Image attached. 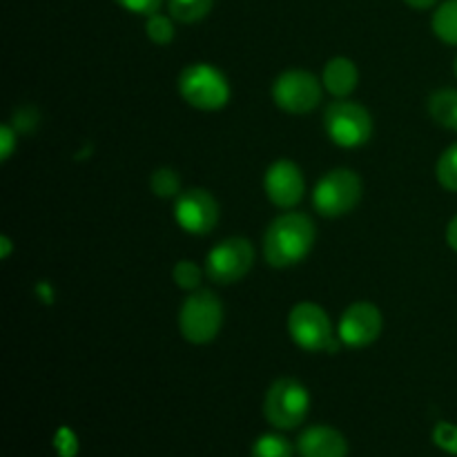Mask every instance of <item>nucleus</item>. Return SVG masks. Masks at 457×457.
<instances>
[{
	"instance_id": "obj_22",
	"label": "nucleus",
	"mask_w": 457,
	"mask_h": 457,
	"mask_svg": "<svg viewBox=\"0 0 457 457\" xmlns=\"http://www.w3.org/2000/svg\"><path fill=\"white\" fill-rule=\"evenodd\" d=\"M253 457H293V445L277 433H266L253 445Z\"/></svg>"
},
{
	"instance_id": "obj_13",
	"label": "nucleus",
	"mask_w": 457,
	"mask_h": 457,
	"mask_svg": "<svg viewBox=\"0 0 457 457\" xmlns=\"http://www.w3.org/2000/svg\"><path fill=\"white\" fill-rule=\"evenodd\" d=\"M297 451L302 457H346L348 445L337 428L317 424L299 436Z\"/></svg>"
},
{
	"instance_id": "obj_3",
	"label": "nucleus",
	"mask_w": 457,
	"mask_h": 457,
	"mask_svg": "<svg viewBox=\"0 0 457 457\" xmlns=\"http://www.w3.org/2000/svg\"><path fill=\"white\" fill-rule=\"evenodd\" d=\"M223 303L212 290H195L187 295L179 311V330L187 344L205 346L214 342L223 326Z\"/></svg>"
},
{
	"instance_id": "obj_14",
	"label": "nucleus",
	"mask_w": 457,
	"mask_h": 457,
	"mask_svg": "<svg viewBox=\"0 0 457 457\" xmlns=\"http://www.w3.org/2000/svg\"><path fill=\"white\" fill-rule=\"evenodd\" d=\"M321 83L328 94L335 98L351 96L360 83V70L355 62L346 56H335L326 62L324 71H321Z\"/></svg>"
},
{
	"instance_id": "obj_18",
	"label": "nucleus",
	"mask_w": 457,
	"mask_h": 457,
	"mask_svg": "<svg viewBox=\"0 0 457 457\" xmlns=\"http://www.w3.org/2000/svg\"><path fill=\"white\" fill-rule=\"evenodd\" d=\"M150 190L159 199H177L181 195V177L172 168H156L150 177Z\"/></svg>"
},
{
	"instance_id": "obj_26",
	"label": "nucleus",
	"mask_w": 457,
	"mask_h": 457,
	"mask_svg": "<svg viewBox=\"0 0 457 457\" xmlns=\"http://www.w3.org/2000/svg\"><path fill=\"white\" fill-rule=\"evenodd\" d=\"M16 137L18 132L12 125H3V128H0V154H3L0 159L3 161H7L9 156H12L13 147H16Z\"/></svg>"
},
{
	"instance_id": "obj_7",
	"label": "nucleus",
	"mask_w": 457,
	"mask_h": 457,
	"mask_svg": "<svg viewBox=\"0 0 457 457\" xmlns=\"http://www.w3.org/2000/svg\"><path fill=\"white\" fill-rule=\"evenodd\" d=\"M288 335L306 353H328L337 335L328 312L315 302H299L288 315Z\"/></svg>"
},
{
	"instance_id": "obj_28",
	"label": "nucleus",
	"mask_w": 457,
	"mask_h": 457,
	"mask_svg": "<svg viewBox=\"0 0 457 457\" xmlns=\"http://www.w3.org/2000/svg\"><path fill=\"white\" fill-rule=\"evenodd\" d=\"M406 4H409L411 9H420V12H422V9H431L433 4H437V0H404Z\"/></svg>"
},
{
	"instance_id": "obj_2",
	"label": "nucleus",
	"mask_w": 457,
	"mask_h": 457,
	"mask_svg": "<svg viewBox=\"0 0 457 457\" xmlns=\"http://www.w3.org/2000/svg\"><path fill=\"white\" fill-rule=\"evenodd\" d=\"M179 94L190 107L201 112H219L230 101V83L219 67L210 62H192L179 74Z\"/></svg>"
},
{
	"instance_id": "obj_17",
	"label": "nucleus",
	"mask_w": 457,
	"mask_h": 457,
	"mask_svg": "<svg viewBox=\"0 0 457 457\" xmlns=\"http://www.w3.org/2000/svg\"><path fill=\"white\" fill-rule=\"evenodd\" d=\"M214 7V0H168L170 16L174 21L183 22V25H192V22L204 21Z\"/></svg>"
},
{
	"instance_id": "obj_11",
	"label": "nucleus",
	"mask_w": 457,
	"mask_h": 457,
	"mask_svg": "<svg viewBox=\"0 0 457 457\" xmlns=\"http://www.w3.org/2000/svg\"><path fill=\"white\" fill-rule=\"evenodd\" d=\"M382 328V311L370 302H355L344 311L337 326V337L346 348H366L378 342Z\"/></svg>"
},
{
	"instance_id": "obj_10",
	"label": "nucleus",
	"mask_w": 457,
	"mask_h": 457,
	"mask_svg": "<svg viewBox=\"0 0 457 457\" xmlns=\"http://www.w3.org/2000/svg\"><path fill=\"white\" fill-rule=\"evenodd\" d=\"M174 221L187 235H210L219 223L217 199L204 187L183 190L174 199Z\"/></svg>"
},
{
	"instance_id": "obj_19",
	"label": "nucleus",
	"mask_w": 457,
	"mask_h": 457,
	"mask_svg": "<svg viewBox=\"0 0 457 457\" xmlns=\"http://www.w3.org/2000/svg\"><path fill=\"white\" fill-rule=\"evenodd\" d=\"M436 177L445 190L457 192V143L446 147L442 156L437 159Z\"/></svg>"
},
{
	"instance_id": "obj_16",
	"label": "nucleus",
	"mask_w": 457,
	"mask_h": 457,
	"mask_svg": "<svg viewBox=\"0 0 457 457\" xmlns=\"http://www.w3.org/2000/svg\"><path fill=\"white\" fill-rule=\"evenodd\" d=\"M433 34L446 45L457 47V0H445L433 13Z\"/></svg>"
},
{
	"instance_id": "obj_5",
	"label": "nucleus",
	"mask_w": 457,
	"mask_h": 457,
	"mask_svg": "<svg viewBox=\"0 0 457 457\" xmlns=\"http://www.w3.org/2000/svg\"><path fill=\"white\" fill-rule=\"evenodd\" d=\"M361 192L364 186L360 174L348 168H335L317 181L312 190V205L326 219L346 217L360 205Z\"/></svg>"
},
{
	"instance_id": "obj_9",
	"label": "nucleus",
	"mask_w": 457,
	"mask_h": 457,
	"mask_svg": "<svg viewBox=\"0 0 457 457\" xmlns=\"http://www.w3.org/2000/svg\"><path fill=\"white\" fill-rule=\"evenodd\" d=\"M254 266V248L244 237H228L219 241L205 257V275L219 286L237 284Z\"/></svg>"
},
{
	"instance_id": "obj_4",
	"label": "nucleus",
	"mask_w": 457,
	"mask_h": 457,
	"mask_svg": "<svg viewBox=\"0 0 457 457\" xmlns=\"http://www.w3.org/2000/svg\"><path fill=\"white\" fill-rule=\"evenodd\" d=\"M324 132L337 147L355 150L373 137V116L360 103L337 98L324 110Z\"/></svg>"
},
{
	"instance_id": "obj_20",
	"label": "nucleus",
	"mask_w": 457,
	"mask_h": 457,
	"mask_svg": "<svg viewBox=\"0 0 457 457\" xmlns=\"http://www.w3.org/2000/svg\"><path fill=\"white\" fill-rule=\"evenodd\" d=\"M201 279H204V270H201L195 262H190V259H181V262L174 263L172 281L177 288L187 290V293H195V290H199Z\"/></svg>"
},
{
	"instance_id": "obj_1",
	"label": "nucleus",
	"mask_w": 457,
	"mask_h": 457,
	"mask_svg": "<svg viewBox=\"0 0 457 457\" xmlns=\"http://www.w3.org/2000/svg\"><path fill=\"white\" fill-rule=\"evenodd\" d=\"M317 239L312 219L303 212L286 210L263 232V259L272 268H293L311 254Z\"/></svg>"
},
{
	"instance_id": "obj_25",
	"label": "nucleus",
	"mask_w": 457,
	"mask_h": 457,
	"mask_svg": "<svg viewBox=\"0 0 457 457\" xmlns=\"http://www.w3.org/2000/svg\"><path fill=\"white\" fill-rule=\"evenodd\" d=\"M54 446H56V451L61 453V457H74L76 451H79V442H76L74 431H70V428H61V431L56 433V437H54Z\"/></svg>"
},
{
	"instance_id": "obj_12",
	"label": "nucleus",
	"mask_w": 457,
	"mask_h": 457,
	"mask_svg": "<svg viewBox=\"0 0 457 457\" xmlns=\"http://www.w3.org/2000/svg\"><path fill=\"white\" fill-rule=\"evenodd\" d=\"M263 192L277 208H297L306 195V179H303L302 168L290 159L275 161L263 174Z\"/></svg>"
},
{
	"instance_id": "obj_23",
	"label": "nucleus",
	"mask_w": 457,
	"mask_h": 457,
	"mask_svg": "<svg viewBox=\"0 0 457 457\" xmlns=\"http://www.w3.org/2000/svg\"><path fill=\"white\" fill-rule=\"evenodd\" d=\"M433 442L446 453L457 455V424L440 422L433 428Z\"/></svg>"
},
{
	"instance_id": "obj_6",
	"label": "nucleus",
	"mask_w": 457,
	"mask_h": 457,
	"mask_svg": "<svg viewBox=\"0 0 457 457\" xmlns=\"http://www.w3.org/2000/svg\"><path fill=\"white\" fill-rule=\"evenodd\" d=\"M311 411V393L302 382L281 378L270 384L263 397V415L279 431L297 428Z\"/></svg>"
},
{
	"instance_id": "obj_24",
	"label": "nucleus",
	"mask_w": 457,
	"mask_h": 457,
	"mask_svg": "<svg viewBox=\"0 0 457 457\" xmlns=\"http://www.w3.org/2000/svg\"><path fill=\"white\" fill-rule=\"evenodd\" d=\"M119 7H123L125 12L137 13V16H152L161 9L163 0H116Z\"/></svg>"
},
{
	"instance_id": "obj_29",
	"label": "nucleus",
	"mask_w": 457,
	"mask_h": 457,
	"mask_svg": "<svg viewBox=\"0 0 457 457\" xmlns=\"http://www.w3.org/2000/svg\"><path fill=\"white\" fill-rule=\"evenodd\" d=\"M9 254H12V241L9 237H0V257L7 259Z\"/></svg>"
},
{
	"instance_id": "obj_8",
	"label": "nucleus",
	"mask_w": 457,
	"mask_h": 457,
	"mask_svg": "<svg viewBox=\"0 0 457 457\" xmlns=\"http://www.w3.org/2000/svg\"><path fill=\"white\" fill-rule=\"evenodd\" d=\"M324 83L308 70H286L272 83V101L286 114H308L321 103Z\"/></svg>"
},
{
	"instance_id": "obj_21",
	"label": "nucleus",
	"mask_w": 457,
	"mask_h": 457,
	"mask_svg": "<svg viewBox=\"0 0 457 457\" xmlns=\"http://www.w3.org/2000/svg\"><path fill=\"white\" fill-rule=\"evenodd\" d=\"M145 34L147 38L152 40L154 45H170L174 40V18L172 16H165V13H152V16H147V22H145Z\"/></svg>"
},
{
	"instance_id": "obj_15",
	"label": "nucleus",
	"mask_w": 457,
	"mask_h": 457,
	"mask_svg": "<svg viewBox=\"0 0 457 457\" xmlns=\"http://www.w3.org/2000/svg\"><path fill=\"white\" fill-rule=\"evenodd\" d=\"M428 114L442 128L457 132V89H437L428 98Z\"/></svg>"
},
{
	"instance_id": "obj_30",
	"label": "nucleus",
	"mask_w": 457,
	"mask_h": 457,
	"mask_svg": "<svg viewBox=\"0 0 457 457\" xmlns=\"http://www.w3.org/2000/svg\"><path fill=\"white\" fill-rule=\"evenodd\" d=\"M453 70H455V79H457V58H455V65H453Z\"/></svg>"
},
{
	"instance_id": "obj_27",
	"label": "nucleus",
	"mask_w": 457,
	"mask_h": 457,
	"mask_svg": "<svg viewBox=\"0 0 457 457\" xmlns=\"http://www.w3.org/2000/svg\"><path fill=\"white\" fill-rule=\"evenodd\" d=\"M446 244L451 245V250H455L457 253V214L451 219L449 226H446Z\"/></svg>"
}]
</instances>
